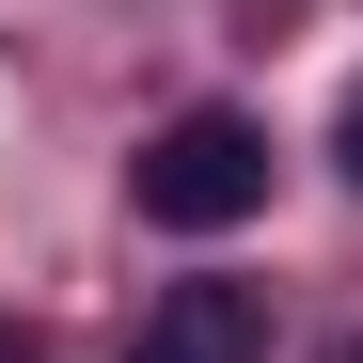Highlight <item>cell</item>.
Here are the masks:
<instances>
[{"label":"cell","mask_w":363,"mask_h":363,"mask_svg":"<svg viewBox=\"0 0 363 363\" xmlns=\"http://www.w3.org/2000/svg\"><path fill=\"white\" fill-rule=\"evenodd\" d=\"M127 190H143L158 237H237L269 206V127H253V111H174V127L127 158Z\"/></svg>","instance_id":"cell-1"},{"label":"cell","mask_w":363,"mask_h":363,"mask_svg":"<svg viewBox=\"0 0 363 363\" xmlns=\"http://www.w3.org/2000/svg\"><path fill=\"white\" fill-rule=\"evenodd\" d=\"M269 316H253V284H174L158 316L127 332V363H253Z\"/></svg>","instance_id":"cell-2"},{"label":"cell","mask_w":363,"mask_h":363,"mask_svg":"<svg viewBox=\"0 0 363 363\" xmlns=\"http://www.w3.org/2000/svg\"><path fill=\"white\" fill-rule=\"evenodd\" d=\"M332 158H347V190H363V79H347V111H332Z\"/></svg>","instance_id":"cell-3"},{"label":"cell","mask_w":363,"mask_h":363,"mask_svg":"<svg viewBox=\"0 0 363 363\" xmlns=\"http://www.w3.org/2000/svg\"><path fill=\"white\" fill-rule=\"evenodd\" d=\"M0 363H48V347H32V332H0Z\"/></svg>","instance_id":"cell-4"},{"label":"cell","mask_w":363,"mask_h":363,"mask_svg":"<svg viewBox=\"0 0 363 363\" xmlns=\"http://www.w3.org/2000/svg\"><path fill=\"white\" fill-rule=\"evenodd\" d=\"M332 363H363V347H332Z\"/></svg>","instance_id":"cell-5"}]
</instances>
